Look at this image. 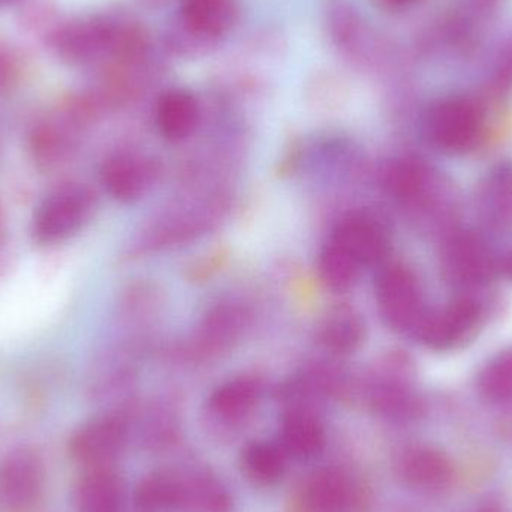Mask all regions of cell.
Wrapping results in <instances>:
<instances>
[{
    "mask_svg": "<svg viewBox=\"0 0 512 512\" xmlns=\"http://www.w3.org/2000/svg\"><path fill=\"white\" fill-rule=\"evenodd\" d=\"M243 469L256 484L270 486L277 483L286 471L285 450L270 442H255L243 453Z\"/></svg>",
    "mask_w": 512,
    "mask_h": 512,
    "instance_id": "cell-23",
    "label": "cell"
},
{
    "mask_svg": "<svg viewBox=\"0 0 512 512\" xmlns=\"http://www.w3.org/2000/svg\"><path fill=\"white\" fill-rule=\"evenodd\" d=\"M424 170L417 162L397 161L384 173V185L391 195L402 200H412L420 194L424 186Z\"/></svg>",
    "mask_w": 512,
    "mask_h": 512,
    "instance_id": "cell-26",
    "label": "cell"
},
{
    "mask_svg": "<svg viewBox=\"0 0 512 512\" xmlns=\"http://www.w3.org/2000/svg\"><path fill=\"white\" fill-rule=\"evenodd\" d=\"M158 177L155 161L140 153L120 152L105 159L101 180L105 191L120 203H134L147 194Z\"/></svg>",
    "mask_w": 512,
    "mask_h": 512,
    "instance_id": "cell-8",
    "label": "cell"
},
{
    "mask_svg": "<svg viewBox=\"0 0 512 512\" xmlns=\"http://www.w3.org/2000/svg\"><path fill=\"white\" fill-rule=\"evenodd\" d=\"M95 195L83 183L68 182L48 192L36 207L32 236L41 245H54L74 236L90 219Z\"/></svg>",
    "mask_w": 512,
    "mask_h": 512,
    "instance_id": "cell-1",
    "label": "cell"
},
{
    "mask_svg": "<svg viewBox=\"0 0 512 512\" xmlns=\"http://www.w3.org/2000/svg\"><path fill=\"white\" fill-rule=\"evenodd\" d=\"M200 120L197 98L186 90L164 93L156 108V125L165 140L180 143L194 134Z\"/></svg>",
    "mask_w": 512,
    "mask_h": 512,
    "instance_id": "cell-12",
    "label": "cell"
},
{
    "mask_svg": "<svg viewBox=\"0 0 512 512\" xmlns=\"http://www.w3.org/2000/svg\"><path fill=\"white\" fill-rule=\"evenodd\" d=\"M483 128L477 104L465 98L444 99L430 108L424 122L427 138L436 149L462 153L472 149Z\"/></svg>",
    "mask_w": 512,
    "mask_h": 512,
    "instance_id": "cell-3",
    "label": "cell"
},
{
    "mask_svg": "<svg viewBox=\"0 0 512 512\" xmlns=\"http://www.w3.org/2000/svg\"><path fill=\"white\" fill-rule=\"evenodd\" d=\"M182 477L173 472H155L135 489V507L141 512L176 510L180 504Z\"/></svg>",
    "mask_w": 512,
    "mask_h": 512,
    "instance_id": "cell-22",
    "label": "cell"
},
{
    "mask_svg": "<svg viewBox=\"0 0 512 512\" xmlns=\"http://www.w3.org/2000/svg\"><path fill=\"white\" fill-rule=\"evenodd\" d=\"M128 427L119 415H104L81 426L69 441V453L87 469L110 468L122 454Z\"/></svg>",
    "mask_w": 512,
    "mask_h": 512,
    "instance_id": "cell-6",
    "label": "cell"
},
{
    "mask_svg": "<svg viewBox=\"0 0 512 512\" xmlns=\"http://www.w3.org/2000/svg\"><path fill=\"white\" fill-rule=\"evenodd\" d=\"M330 240L357 259L363 268L381 264L390 249L384 227L376 219L364 215L343 219Z\"/></svg>",
    "mask_w": 512,
    "mask_h": 512,
    "instance_id": "cell-9",
    "label": "cell"
},
{
    "mask_svg": "<svg viewBox=\"0 0 512 512\" xmlns=\"http://www.w3.org/2000/svg\"><path fill=\"white\" fill-rule=\"evenodd\" d=\"M259 387L251 378H237L216 388L210 408L222 420L237 421L246 417L258 402Z\"/></svg>",
    "mask_w": 512,
    "mask_h": 512,
    "instance_id": "cell-21",
    "label": "cell"
},
{
    "mask_svg": "<svg viewBox=\"0 0 512 512\" xmlns=\"http://www.w3.org/2000/svg\"><path fill=\"white\" fill-rule=\"evenodd\" d=\"M480 309L474 301L460 298L442 309L423 313L415 324L418 340L427 348L442 351L462 342L478 322Z\"/></svg>",
    "mask_w": 512,
    "mask_h": 512,
    "instance_id": "cell-7",
    "label": "cell"
},
{
    "mask_svg": "<svg viewBox=\"0 0 512 512\" xmlns=\"http://www.w3.org/2000/svg\"><path fill=\"white\" fill-rule=\"evenodd\" d=\"M334 15L331 17V32H333L334 38H337L339 42H346L351 38L354 33L355 23L354 14H351L349 9L343 8L342 5L339 8L334 9Z\"/></svg>",
    "mask_w": 512,
    "mask_h": 512,
    "instance_id": "cell-27",
    "label": "cell"
},
{
    "mask_svg": "<svg viewBox=\"0 0 512 512\" xmlns=\"http://www.w3.org/2000/svg\"><path fill=\"white\" fill-rule=\"evenodd\" d=\"M481 393L492 402H510L512 400V351L498 355L487 364L481 373Z\"/></svg>",
    "mask_w": 512,
    "mask_h": 512,
    "instance_id": "cell-25",
    "label": "cell"
},
{
    "mask_svg": "<svg viewBox=\"0 0 512 512\" xmlns=\"http://www.w3.org/2000/svg\"><path fill=\"white\" fill-rule=\"evenodd\" d=\"M245 327V315L237 306L224 304L207 315L198 331L197 349L206 354H216L228 348Z\"/></svg>",
    "mask_w": 512,
    "mask_h": 512,
    "instance_id": "cell-17",
    "label": "cell"
},
{
    "mask_svg": "<svg viewBox=\"0 0 512 512\" xmlns=\"http://www.w3.org/2000/svg\"><path fill=\"white\" fill-rule=\"evenodd\" d=\"M78 512H123L125 490L110 468L90 469L75 492Z\"/></svg>",
    "mask_w": 512,
    "mask_h": 512,
    "instance_id": "cell-13",
    "label": "cell"
},
{
    "mask_svg": "<svg viewBox=\"0 0 512 512\" xmlns=\"http://www.w3.org/2000/svg\"><path fill=\"white\" fill-rule=\"evenodd\" d=\"M234 0H182V17L194 35L219 38L236 21Z\"/></svg>",
    "mask_w": 512,
    "mask_h": 512,
    "instance_id": "cell-15",
    "label": "cell"
},
{
    "mask_svg": "<svg viewBox=\"0 0 512 512\" xmlns=\"http://www.w3.org/2000/svg\"><path fill=\"white\" fill-rule=\"evenodd\" d=\"M444 267L457 285H478L492 276L493 259L480 239L472 234H462L448 243Z\"/></svg>",
    "mask_w": 512,
    "mask_h": 512,
    "instance_id": "cell-10",
    "label": "cell"
},
{
    "mask_svg": "<svg viewBox=\"0 0 512 512\" xmlns=\"http://www.w3.org/2000/svg\"><path fill=\"white\" fill-rule=\"evenodd\" d=\"M388 3H391V5H409V3L415 2V0H387Z\"/></svg>",
    "mask_w": 512,
    "mask_h": 512,
    "instance_id": "cell-29",
    "label": "cell"
},
{
    "mask_svg": "<svg viewBox=\"0 0 512 512\" xmlns=\"http://www.w3.org/2000/svg\"><path fill=\"white\" fill-rule=\"evenodd\" d=\"M17 63L8 51L0 50V90L6 89L17 78Z\"/></svg>",
    "mask_w": 512,
    "mask_h": 512,
    "instance_id": "cell-28",
    "label": "cell"
},
{
    "mask_svg": "<svg viewBox=\"0 0 512 512\" xmlns=\"http://www.w3.org/2000/svg\"><path fill=\"white\" fill-rule=\"evenodd\" d=\"M318 268L322 282L336 292L351 289L360 279L363 270L357 259L331 240L319 255Z\"/></svg>",
    "mask_w": 512,
    "mask_h": 512,
    "instance_id": "cell-24",
    "label": "cell"
},
{
    "mask_svg": "<svg viewBox=\"0 0 512 512\" xmlns=\"http://www.w3.org/2000/svg\"><path fill=\"white\" fill-rule=\"evenodd\" d=\"M363 487L340 469H322L304 480L289 502L291 512H364Z\"/></svg>",
    "mask_w": 512,
    "mask_h": 512,
    "instance_id": "cell-2",
    "label": "cell"
},
{
    "mask_svg": "<svg viewBox=\"0 0 512 512\" xmlns=\"http://www.w3.org/2000/svg\"><path fill=\"white\" fill-rule=\"evenodd\" d=\"M363 319L349 307H339L325 318L321 328V340L336 354H351L360 348L364 340Z\"/></svg>",
    "mask_w": 512,
    "mask_h": 512,
    "instance_id": "cell-19",
    "label": "cell"
},
{
    "mask_svg": "<svg viewBox=\"0 0 512 512\" xmlns=\"http://www.w3.org/2000/svg\"><path fill=\"white\" fill-rule=\"evenodd\" d=\"M72 149L71 128L65 122L39 123L30 137V150L39 167L50 168L65 162Z\"/></svg>",
    "mask_w": 512,
    "mask_h": 512,
    "instance_id": "cell-20",
    "label": "cell"
},
{
    "mask_svg": "<svg viewBox=\"0 0 512 512\" xmlns=\"http://www.w3.org/2000/svg\"><path fill=\"white\" fill-rule=\"evenodd\" d=\"M280 441L286 454L297 459H310L324 448V427L312 412L292 409L283 417Z\"/></svg>",
    "mask_w": 512,
    "mask_h": 512,
    "instance_id": "cell-14",
    "label": "cell"
},
{
    "mask_svg": "<svg viewBox=\"0 0 512 512\" xmlns=\"http://www.w3.org/2000/svg\"><path fill=\"white\" fill-rule=\"evenodd\" d=\"M12 2V0H0V3Z\"/></svg>",
    "mask_w": 512,
    "mask_h": 512,
    "instance_id": "cell-31",
    "label": "cell"
},
{
    "mask_svg": "<svg viewBox=\"0 0 512 512\" xmlns=\"http://www.w3.org/2000/svg\"><path fill=\"white\" fill-rule=\"evenodd\" d=\"M508 271H510L511 276H512V259L510 261V264H508Z\"/></svg>",
    "mask_w": 512,
    "mask_h": 512,
    "instance_id": "cell-30",
    "label": "cell"
},
{
    "mask_svg": "<svg viewBox=\"0 0 512 512\" xmlns=\"http://www.w3.org/2000/svg\"><path fill=\"white\" fill-rule=\"evenodd\" d=\"M376 298L382 318L393 330L414 328L424 313L420 283L403 265H388L381 271L376 282Z\"/></svg>",
    "mask_w": 512,
    "mask_h": 512,
    "instance_id": "cell-4",
    "label": "cell"
},
{
    "mask_svg": "<svg viewBox=\"0 0 512 512\" xmlns=\"http://www.w3.org/2000/svg\"><path fill=\"white\" fill-rule=\"evenodd\" d=\"M44 463L29 447L9 451L0 462V505L11 512L29 510L44 489Z\"/></svg>",
    "mask_w": 512,
    "mask_h": 512,
    "instance_id": "cell-5",
    "label": "cell"
},
{
    "mask_svg": "<svg viewBox=\"0 0 512 512\" xmlns=\"http://www.w3.org/2000/svg\"><path fill=\"white\" fill-rule=\"evenodd\" d=\"M116 27L104 21H81L60 30L56 36L57 53L69 62H86L113 47Z\"/></svg>",
    "mask_w": 512,
    "mask_h": 512,
    "instance_id": "cell-11",
    "label": "cell"
},
{
    "mask_svg": "<svg viewBox=\"0 0 512 512\" xmlns=\"http://www.w3.org/2000/svg\"><path fill=\"white\" fill-rule=\"evenodd\" d=\"M400 475L418 489H438L451 478V463L433 448H412L400 460Z\"/></svg>",
    "mask_w": 512,
    "mask_h": 512,
    "instance_id": "cell-16",
    "label": "cell"
},
{
    "mask_svg": "<svg viewBox=\"0 0 512 512\" xmlns=\"http://www.w3.org/2000/svg\"><path fill=\"white\" fill-rule=\"evenodd\" d=\"M230 495L219 481L206 474L182 477L180 510L186 512H230Z\"/></svg>",
    "mask_w": 512,
    "mask_h": 512,
    "instance_id": "cell-18",
    "label": "cell"
}]
</instances>
